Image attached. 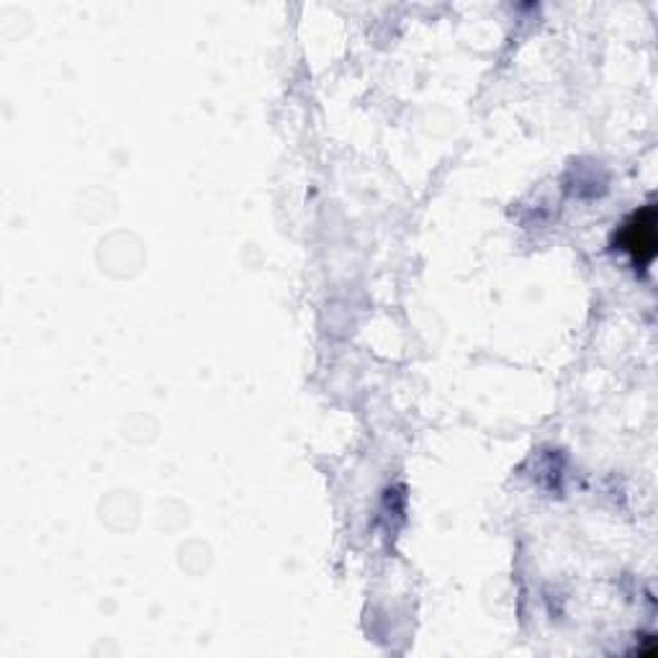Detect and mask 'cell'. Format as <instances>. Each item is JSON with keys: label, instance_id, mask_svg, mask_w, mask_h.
<instances>
[{"label": "cell", "instance_id": "6da1fadb", "mask_svg": "<svg viewBox=\"0 0 658 658\" xmlns=\"http://www.w3.org/2000/svg\"><path fill=\"white\" fill-rule=\"evenodd\" d=\"M622 249H628L636 265H648L656 253V208L646 206L630 216L620 235Z\"/></svg>", "mask_w": 658, "mask_h": 658}]
</instances>
